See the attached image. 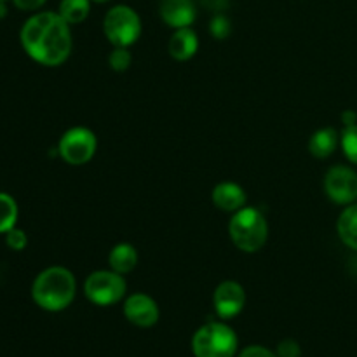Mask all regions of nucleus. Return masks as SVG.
I'll return each mask as SVG.
<instances>
[{
	"mask_svg": "<svg viewBox=\"0 0 357 357\" xmlns=\"http://www.w3.org/2000/svg\"><path fill=\"white\" fill-rule=\"evenodd\" d=\"M199 2L202 3V7H206V9L213 10L215 14H218V13H223V10L229 7L230 0H199Z\"/></svg>",
	"mask_w": 357,
	"mask_h": 357,
	"instance_id": "25",
	"label": "nucleus"
},
{
	"mask_svg": "<svg viewBox=\"0 0 357 357\" xmlns=\"http://www.w3.org/2000/svg\"><path fill=\"white\" fill-rule=\"evenodd\" d=\"M21 45L33 61L44 66H58L72 52L70 24L58 13L33 14L21 28Z\"/></svg>",
	"mask_w": 357,
	"mask_h": 357,
	"instance_id": "1",
	"label": "nucleus"
},
{
	"mask_svg": "<svg viewBox=\"0 0 357 357\" xmlns=\"http://www.w3.org/2000/svg\"><path fill=\"white\" fill-rule=\"evenodd\" d=\"M126 279L122 274L110 271H96L87 275L84 282V293L94 305L108 307L121 302L126 295Z\"/></svg>",
	"mask_w": 357,
	"mask_h": 357,
	"instance_id": "6",
	"label": "nucleus"
},
{
	"mask_svg": "<svg viewBox=\"0 0 357 357\" xmlns=\"http://www.w3.org/2000/svg\"><path fill=\"white\" fill-rule=\"evenodd\" d=\"M91 13V0H61L58 14L68 24H79Z\"/></svg>",
	"mask_w": 357,
	"mask_h": 357,
	"instance_id": "17",
	"label": "nucleus"
},
{
	"mask_svg": "<svg viewBox=\"0 0 357 357\" xmlns=\"http://www.w3.org/2000/svg\"><path fill=\"white\" fill-rule=\"evenodd\" d=\"M159 14L164 23L174 30L190 26L197 16L194 0H160Z\"/></svg>",
	"mask_w": 357,
	"mask_h": 357,
	"instance_id": "11",
	"label": "nucleus"
},
{
	"mask_svg": "<svg viewBox=\"0 0 357 357\" xmlns=\"http://www.w3.org/2000/svg\"><path fill=\"white\" fill-rule=\"evenodd\" d=\"M131 63H132V56L128 47H114V51H112L110 56H108V66H110L114 72H119V73L126 72V70H129Z\"/></svg>",
	"mask_w": 357,
	"mask_h": 357,
	"instance_id": "20",
	"label": "nucleus"
},
{
	"mask_svg": "<svg viewBox=\"0 0 357 357\" xmlns=\"http://www.w3.org/2000/svg\"><path fill=\"white\" fill-rule=\"evenodd\" d=\"M337 232L342 243L357 251V204H351L342 211L337 222Z\"/></svg>",
	"mask_w": 357,
	"mask_h": 357,
	"instance_id": "16",
	"label": "nucleus"
},
{
	"mask_svg": "<svg viewBox=\"0 0 357 357\" xmlns=\"http://www.w3.org/2000/svg\"><path fill=\"white\" fill-rule=\"evenodd\" d=\"M239 357H278V354L268 351L267 347H261V345H251V347L244 349Z\"/></svg>",
	"mask_w": 357,
	"mask_h": 357,
	"instance_id": "24",
	"label": "nucleus"
},
{
	"mask_svg": "<svg viewBox=\"0 0 357 357\" xmlns=\"http://www.w3.org/2000/svg\"><path fill=\"white\" fill-rule=\"evenodd\" d=\"M199 49V37L190 26L178 28L174 33L171 35L169 42H167V51L169 56L176 61H188L194 58L195 52Z\"/></svg>",
	"mask_w": 357,
	"mask_h": 357,
	"instance_id": "13",
	"label": "nucleus"
},
{
	"mask_svg": "<svg viewBox=\"0 0 357 357\" xmlns=\"http://www.w3.org/2000/svg\"><path fill=\"white\" fill-rule=\"evenodd\" d=\"M17 204L14 197L6 192H0V234H7L16 227Z\"/></svg>",
	"mask_w": 357,
	"mask_h": 357,
	"instance_id": "18",
	"label": "nucleus"
},
{
	"mask_svg": "<svg viewBox=\"0 0 357 357\" xmlns=\"http://www.w3.org/2000/svg\"><path fill=\"white\" fill-rule=\"evenodd\" d=\"M6 243L13 251H23L28 244V237L23 230L14 227L6 234Z\"/></svg>",
	"mask_w": 357,
	"mask_h": 357,
	"instance_id": "22",
	"label": "nucleus"
},
{
	"mask_svg": "<svg viewBox=\"0 0 357 357\" xmlns=\"http://www.w3.org/2000/svg\"><path fill=\"white\" fill-rule=\"evenodd\" d=\"M91 2H98V3H105V2H110V0H91Z\"/></svg>",
	"mask_w": 357,
	"mask_h": 357,
	"instance_id": "29",
	"label": "nucleus"
},
{
	"mask_svg": "<svg viewBox=\"0 0 357 357\" xmlns=\"http://www.w3.org/2000/svg\"><path fill=\"white\" fill-rule=\"evenodd\" d=\"M229 234L234 246L244 253H257L265 246L268 225L260 209L246 208L234 213L229 223Z\"/></svg>",
	"mask_w": 357,
	"mask_h": 357,
	"instance_id": "3",
	"label": "nucleus"
},
{
	"mask_svg": "<svg viewBox=\"0 0 357 357\" xmlns=\"http://www.w3.org/2000/svg\"><path fill=\"white\" fill-rule=\"evenodd\" d=\"M124 316L138 328H152L159 321V307L152 296L145 293H135L124 302Z\"/></svg>",
	"mask_w": 357,
	"mask_h": 357,
	"instance_id": "10",
	"label": "nucleus"
},
{
	"mask_svg": "<svg viewBox=\"0 0 357 357\" xmlns=\"http://www.w3.org/2000/svg\"><path fill=\"white\" fill-rule=\"evenodd\" d=\"M6 14H7V7H6V3L0 2V20H2V17H6Z\"/></svg>",
	"mask_w": 357,
	"mask_h": 357,
	"instance_id": "28",
	"label": "nucleus"
},
{
	"mask_svg": "<svg viewBox=\"0 0 357 357\" xmlns=\"http://www.w3.org/2000/svg\"><path fill=\"white\" fill-rule=\"evenodd\" d=\"M77 293L75 275L65 267H49L35 278L31 284V298L47 312L65 310Z\"/></svg>",
	"mask_w": 357,
	"mask_h": 357,
	"instance_id": "2",
	"label": "nucleus"
},
{
	"mask_svg": "<svg viewBox=\"0 0 357 357\" xmlns=\"http://www.w3.org/2000/svg\"><path fill=\"white\" fill-rule=\"evenodd\" d=\"M237 344V335L232 328L213 321L195 331L192 351L195 357H234Z\"/></svg>",
	"mask_w": 357,
	"mask_h": 357,
	"instance_id": "4",
	"label": "nucleus"
},
{
	"mask_svg": "<svg viewBox=\"0 0 357 357\" xmlns=\"http://www.w3.org/2000/svg\"><path fill=\"white\" fill-rule=\"evenodd\" d=\"M338 143H340V136H338L337 129L323 128L317 129V131L310 136L309 150L316 159H328L330 155H333Z\"/></svg>",
	"mask_w": 357,
	"mask_h": 357,
	"instance_id": "15",
	"label": "nucleus"
},
{
	"mask_svg": "<svg viewBox=\"0 0 357 357\" xmlns=\"http://www.w3.org/2000/svg\"><path fill=\"white\" fill-rule=\"evenodd\" d=\"M211 197L216 208L227 213H236L246 206V192L234 181H222L216 185Z\"/></svg>",
	"mask_w": 357,
	"mask_h": 357,
	"instance_id": "12",
	"label": "nucleus"
},
{
	"mask_svg": "<svg viewBox=\"0 0 357 357\" xmlns=\"http://www.w3.org/2000/svg\"><path fill=\"white\" fill-rule=\"evenodd\" d=\"M14 6L21 10H37L44 6L47 0H13Z\"/></svg>",
	"mask_w": 357,
	"mask_h": 357,
	"instance_id": "26",
	"label": "nucleus"
},
{
	"mask_svg": "<svg viewBox=\"0 0 357 357\" xmlns=\"http://www.w3.org/2000/svg\"><path fill=\"white\" fill-rule=\"evenodd\" d=\"M213 303H215L216 314L222 319H232L243 312L244 305H246V291L239 282L223 281L215 289Z\"/></svg>",
	"mask_w": 357,
	"mask_h": 357,
	"instance_id": "9",
	"label": "nucleus"
},
{
	"mask_svg": "<svg viewBox=\"0 0 357 357\" xmlns=\"http://www.w3.org/2000/svg\"><path fill=\"white\" fill-rule=\"evenodd\" d=\"M324 192L337 204H352L357 199V174L347 166H333L324 176Z\"/></svg>",
	"mask_w": 357,
	"mask_h": 357,
	"instance_id": "8",
	"label": "nucleus"
},
{
	"mask_svg": "<svg viewBox=\"0 0 357 357\" xmlns=\"http://www.w3.org/2000/svg\"><path fill=\"white\" fill-rule=\"evenodd\" d=\"M0 2H6V0H0Z\"/></svg>",
	"mask_w": 357,
	"mask_h": 357,
	"instance_id": "30",
	"label": "nucleus"
},
{
	"mask_svg": "<svg viewBox=\"0 0 357 357\" xmlns=\"http://www.w3.org/2000/svg\"><path fill=\"white\" fill-rule=\"evenodd\" d=\"M342 122H344V124H345V128H347V126L357 124V114H356L354 110L342 112Z\"/></svg>",
	"mask_w": 357,
	"mask_h": 357,
	"instance_id": "27",
	"label": "nucleus"
},
{
	"mask_svg": "<svg viewBox=\"0 0 357 357\" xmlns=\"http://www.w3.org/2000/svg\"><path fill=\"white\" fill-rule=\"evenodd\" d=\"M209 31H211V35L216 40H225V38L232 33V23H230V20L225 14L218 13L211 17Z\"/></svg>",
	"mask_w": 357,
	"mask_h": 357,
	"instance_id": "21",
	"label": "nucleus"
},
{
	"mask_svg": "<svg viewBox=\"0 0 357 357\" xmlns=\"http://www.w3.org/2000/svg\"><path fill=\"white\" fill-rule=\"evenodd\" d=\"M278 357H302V349L298 342L286 338L278 345Z\"/></svg>",
	"mask_w": 357,
	"mask_h": 357,
	"instance_id": "23",
	"label": "nucleus"
},
{
	"mask_svg": "<svg viewBox=\"0 0 357 357\" xmlns=\"http://www.w3.org/2000/svg\"><path fill=\"white\" fill-rule=\"evenodd\" d=\"M98 139L91 129L77 126L68 129L58 143V153L70 166H84L94 157Z\"/></svg>",
	"mask_w": 357,
	"mask_h": 357,
	"instance_id": "7",
	"label": "nucleus"
},
{
	"mask_svg": "<svg viewBox=\"0 0 357 357\" xmlns=\"http://www.w3.org/2000/svg\"><path fill=\"white\" fill-rule=\"evenodd\" d=\"M108 265L117 274H129L138 265V251L132 244L129 243H119L112 248L110 255H108Z\"/></svg>",
	"mask_w": 357,
	"mask_h": 357,
	"instance_id": "14",
	"label": "nucleus"
},
{
	"mask_svg": "<svg viewBox=\"0 0 357 357\" xmlns=\"http://www.w3.org/2000/svg\"><path fill=\"white\" fill-rule=\"evenodd\" d=\"M340 145L345 157L352 164H357V124L347 126L340 136Z\"/></svg>",
	"mask_w": 357,
	"mask_h": 357,
	"instance_id": "19",
	"label": "nucleus"
},
{
	"mask_svg": "<svg viewBox=\"0 0 357 357\" xmlns=\"http://www.w3.org/2000/svg\"><path fill=\"white\" fill-rule=\"evenodd\" d=\"M105 37L114 47H129L142 35V20L129 6H115L105 14Z\"/></svg>",
	"mask_w": 357,
	"mask_h": 357,
	"instance_id": "5",
	"label": "nucleus"
}]
</instances>
